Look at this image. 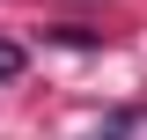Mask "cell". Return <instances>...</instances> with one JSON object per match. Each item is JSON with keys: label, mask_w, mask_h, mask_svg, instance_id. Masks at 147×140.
<instances>
[{"label": "cell", "mask_w": 147, "mask_h": 140, "mask_svg": "<svg viewBox=\"0 0 147 140\" xmlns=\"http://www.w3.org/2000/svg\"><path fill=\"white\" fill-rule=\"evenodd\" d=\"M22 74V44H7V37H0V81H15Z\"/></svg>", "instance_id": "1"}]
</instances>
